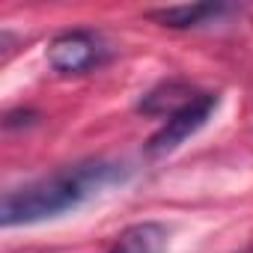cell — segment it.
I'll use <instances>...</instances> for the list:
<instances>
[{"label":"cell","mask_w":253,"mask_h":253,"mask_svg":"<svg viewBox=\"0 0 253 253\" xmlns=\"http://www.w3.org/2000/svg\"><path fill=\"white\" fill-rule=\"evenodd\" d=\"M107 57V45L92 30H66L48 48V63L60 75H84L101 66Z\"/></svg>","instance_id":"3"},{"label":"cell","mask_w":253,"mask_h":253,"mask_svg":"<svg viewBox=\"0 0 253 253\" xmlns=\"http://www.w3.org/2000/svg\"><path fill=\"white\" fill-rule=\"evenodd\" d=\"M125 176H128V167L119 161H104V158L63 167L51 176L12 188L0 203V223L27 226V223L54 220L66 211H75L78 206L98 197L101 191L122 185Z\"/></svg>","instance_id":"1"},{"label":"cell","mask_w":253,"mask_h":253,"mask_svg":"<svg viewBox=\"0 0 253 253\" xmlns=\"http://www.w3.org/2000/svg\"><path fill=\"white\" fill-rule=\"evenodd\" d=\"M200 92L191 89V84L185 81H164L158 84L155 89H149L140 101V113H149V116H173L176 110H182L188 101H194Z\"/></svg>","instance_id":"5"},{"label":"cell","mask_w":253,"mask_h":253,"mask_svg":"<svg viewBox=\"0 0 253 253\" xmlns=\"http://www.w3.org/2000/svg\"><path fill=\"white\" fill-rule=\"evenodd\" d=\"M226 12H232V6H226V3H185V6L149 9L146 18L161 27H170V30H191V27L211 24V21L223 18Z\"/></svg>","instance_id":"4"},{"label":"cell","mask_w":253,"mask_h":253,"mask_svg":"<svg viewBox=\"0 0 253 253\" xmlns=\"http://www.w3.org/2000/svg\"><path fill=\"white\" fill-rule=\"evenodd\" d=\"M217 104H220V95L200 92L182 110H176L173 116H167L164 125H161V128L152 134V140H149V155H167L176 146H182L188 137H194L203 125L211 119V113L217 110Z\"/></svg>","instance_id":"2"},{"label":"cell","mask_w":253,"mask_h":253,"mask_svg":"<svg viewBox=\"0 0 253 253\" xmlns=\"http://www.w3.org/2000/svg\"><path fill=\"white\" fill-rule=\"evenodd\" d=\"M167 238H170L167 226L155 220H143V223H134L125 229L107 253H164Z\"/></svg>","instance_id":"6"}]
</instances>
